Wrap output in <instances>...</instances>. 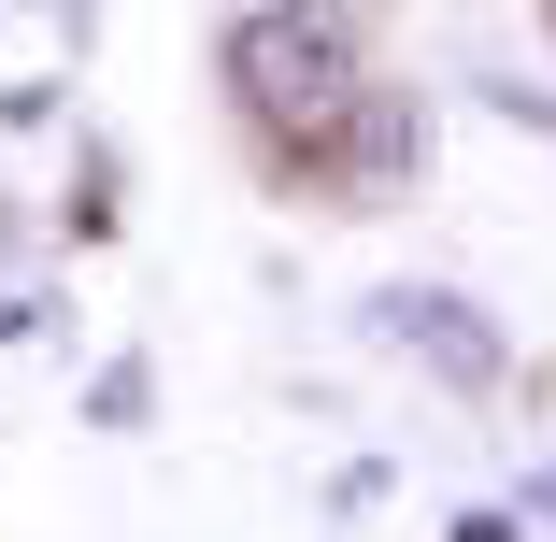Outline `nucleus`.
<instances>
[{
  "mask_svg": "<svg viewBox=\"0 0 556 542\" xmlns=\"http://www.w3.org/2000/svg\"><path fill=\"white\" fill-rule=\"evenodd\" d=\"M229 86H243V115L286 143V157H328V129L357 115V15L343 0H286V15H243L229 29Z\"/></svg>",
  "mask_w": 556,
  "mask_h": 542,
  "instance_id": "nucleus-1",
  "label": "nucleus"
},
{
  "mask_svg": "<svg viewBox=\"0 0 556 542\" xmlns=\"http://www.w3.org/2000/svg\"><path fill=\"white\" fill-rule=\"evenodd\" d=\"M371 314H386V343H414V357H442L457 386H485V371H500V343L471 329V300H442V286H386Z\"/></svg>",
  "mask_w": 556,
  "mask_h": 542,
  "instance_id": "nucleus-2",
  "label": "nucleus"
},
{
  "mask_svg": "<svg viewBox=\"0 0 556 542\" xmlns=\"http://www.w3.org/2000/svg\"><path fill=\"white\" fill-rule=\"evenodd\" d=\"M542 15H556V0H542Z\"/></svg>",
  "mask_w": 556,
  "mask_h": 542,
  "instance_id": "nucleus-3",
  "label": "nucleus"
}]
</instances>
